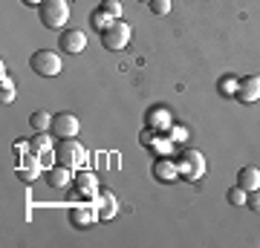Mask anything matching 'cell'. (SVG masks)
Returning <instances> with one entry per match:
<instances>
[{
	"label": "cell",
	"instance_id": "1",
	"mask_svg": "<svg viewBox=\"0 0 260 248\" xmlns=\"http://www.w3.org/2000/svg\"><path fill=\"white\" fill-rule=\"evenodd\" d=\"M130 23H124V18H113L110 26L104 29V32H99V38H102V46L104 49H110V52H121L124 46L130 44Z\"/></svg>",
	"mask_w": 260,
	"mask_h": 248
},
{
	"label": "cell",
	"instance_id": "2",
	"mask_svg": "<svg viewBox=\"0 0 260 248\" xmlns=\"http://www.w3.org/2000/svg\"><path fill=\"white\" fill-rule=\"evenodd\" d=\"M38 18L47 29H61L70 20V3L67 0H44L38 6Z\"/></svg>",
	"mask_w": 260,
	"mask_h": 248
},
{
	"label": "cell",
	"instance_id": "3",
	"mask_svg": "<svg viewBox=\"0 0 260 248\" xmlns=\"http://www.w3.org/2000/svg\"><path fill=\"white\" fill-rule=\"evenodd\" d=\"M29 69L35 75H41V78H55L64 69V64H61V55L58 52H52V49H38L29 58Z\"/></svg>",
	"mask_w": 260,
	"mask_h": 248
},
{
	"label": "cell",
	"instance_id": "4",
	"mask_svg": "<svg viewBox=\"0 0 260 248\" xmlns=\"http://www.w3.org/2000/svg\"><path fill=\"white\" fill-rule=\"evenodd\" d=\"M55 162L70 167V170H75V167H81L84 162H87V150H84V145L75 141V138H61L58 147H55Z\"/></svg>",
	"mask_w": 260,
	"mask_h": 248
},
{
	"label": "cell",
	"instance_id": "5",
	"mask_svg": "<svg viewBox=\"0 0 260 248\" xmlns=\"http://www.w3.org/2000/svg\"><path fill=\"white\" fill-rule=\"evenodd\" d=\"M99 196V185H95V176L90 170H78L75 173V188L70 193V199H95Z\"/></svg>",
	"mask_w": 260,
	"mask_h": 248
},
{
	"label": "cell",
	"instance_id": "6",
	"mask_svg": "<svg viewBox=\"0 0 260 248\" xmlns=\"http://www.w3.org/2000/svg\"><path fill=\"white\" fill-rule=\"evenodd\" d=\"M78 127H81V124H78V119H75L73 113H55L49 130H52L55 138H75L78 136Z\"/></svg>",
	"mask_w": 260,
	"mask_h": 248
},
{
	"label": "cell",
	"instance_id": "7",
	"mask_svg": "<svg viewBox=\"0 0 260 248\" xmlns=\"http://www.w3.org/2000/svg\"><path fill=\"white\" fill-rule=\"evenodd\" d=\"M179 173H185L188 179H200L205 173V159L200 150H185L182 156H179Z\"/></svg>",
	"mask_w": 260,
	"mask_h": 248
},
{
	"label": "cell",
	"instance_id": "8",
	"mask_svg": "<svg viewBox=\"0 0 260 248\" xmlns=\"http://www.w3.org/2000/svg\"><path fill=\"white\" fill-rule=\"evenodd\" d=\"M58 46L64 52H70V55H78V52L87 49V35H84L81 29H64L61 38H58Z\"/></svg>",
	"mask_w": 260,
	"mask_h": 248
},
{
	"label": "cell",
	"instance_id": "9",
	"mask_svg": "<svg viewBox=\"0 0 260 248\" xmlns=\"http://www.w3.org/2000/svg\"><path fill=\"white\" fill-rule=\"evenodd\" d=\"M260 98V75H246L237 81V101L251 104Z\"/></svg>",
	"mask_w": 260,
	"mask_h": 248
},
{
	"label": "cell",
	"instance_id": "10",
	"mask_svg": "<svg viewBox=\"0 0 260 248\" xmlns=\"http://www.w3.org/2000/svg\"><path fill=\"white\" fill-rule=\"evenodd\" d=\"M67 217H70V225H75V228H87V225H93V222L99 220V214H95L90 205H73Z\"/></svg>",
	"mask_w": 260,
	"mask_h": 248
},
{
	"label": "cell",
	"instance_id": "11",
	"mask_svg": "<svg viewBox=\"0 0 260 248\" xmlns=\"http://www.w3.org/2000/svg\"><path fill=\"white\" fill-rule=\"evenodd\" d=\"M150 173H153V179H156V182L168 185V182H174V179H177L179 167H177V162H168V159H156V162L150 165Z\"/></svg>",
	"mask_w": 260,
	"mask_h": 248
},
{
	"label": "cell",
	"instance_id": "12",
	"mask_svg": "<svg viewBox=\"0 0 260 248\" xmlns=\"http://www.w3.org/2000/svg\"><path fill=\"white\" fill-rule=\"evenodd\" d=\"M95 199H99V208H102V211H95V214H99V220H102V222L113 220V217H116V208H119V205H116V196H113L110 191H99Z\"/></svg>",
	"mask_w": 260,
	"mask_h": 248
},
{
	"label": "cell",
	"instance_id": "13",
	"mask_svg": "<svg viewBox=\"0 0 260 248\" xmlns=\"http://www.w3.org/2000/svg\"><path fill=\"white\" fill-rule=\"evenodd\" d=\"M237 185H240L243 191H257L260 188V170L251 167V165L240 167V170H237Z\"/></svg>",
	"mask_w": 260,
	"mask_h": 248
},
{
	"label": "cell",
	"instance_id": "14",
	"mask_svg": "<svg viewBox=\"0 0 260 248\" xmlns=\"http://www.w3.org/2000/svg\"><path fill=\"white\" fill-rule=\"evenodd\" d=\"M47 182L52 188H67V185H73V170L64 165H52L47 170Z\"/></svg>",
	"mask_w": 260,
	"mask_h": 248
},
{
	"label": "cell",
	"instance_id": "15",
	"mask_svg": "<svg viewBox=\"0 0 260 248\" xmlns=\"http://www.w3.org/2000/svg\"><path fill=\"white\" fill-rule=\"evenodd\" d=\"M29 127L35 130V133H47V130L52 127V116H49V113H44V110L32 113V116H29Z\"/></svg>",
	"mask_w": 260,
	"mask_h": 248
},
{
	"label": "cell",
	"instance_id": "16",
	"mask_svg": "<svg viewBox=\"0 0 260 248\" xmlns=\"http://www.w3.org/2000/svg\"><path fill=\"white\" fill-rule=\"evenodd\" d=\"M110 20H113V18H110L104 9H95L93 15H90V26H93L95 32H104V29L110 26Z\"/></svg>",
	"mask_w": 260,
	"mask_h": 248
},
{
	"label": "cell",
	"instance_id": "17",
	"mask_svg": "<svg viewBox=\"0 0 260 248\" xmlns=\"http://www.w3.org/2000/svg\"><path fill=\"white\" fill-rule=\"evenodd\" d=\"M38 170H41V162L38 159H29L26 167H18V179H23V182H32L38 176Z\"/></svg>",
	"mask_w": 260,
	"mask_h": 248
},
{
	"label": "cell",
	"instance_id": "18",
	"mask_svg": "<svg viewBox=\"0 0 260 248\" xmlns=\"http://www.w3.org/2000/svg\"><path fill=\"white\" fill-rule=\"evenodd\" d=\"M246 196H249V191H243L240 185L229 188V193H225V199H229L232 205H246Z\"/></svg>",
	"mask_w": 260,
	"mask_h": 248
},
{
	"label": "cell",
	"instance_id": "19",
	"mask_svg": "<svg viewBox=\"0 0 260 248\" xmlns=\"http://www.w3.org/2000/svg\"><path fill=\"white\" fill-rule=\"evenodd\" d=\"M29 150H32V153H44V150H49V141H47V136H44V133H38L35 138H29Z\"/></svg>",
	"mask_w": 260,
	"mask_h": 248
},
{
	"label": "cell",
	"instance_id": "20",
	"mask_svg": "<svg viewBox=\"0 0 260 248\" xmlns=\"http://www.w3.org/2000/svg\"><path fill=\"white\" fill-rule=\"evenodd\" d=\"M148 6H150V12H153V15H159V18H162V15H168V12H171V0H150Z\"/></svg>",
	"mask_w": 260,
	"mask_h": 248
},
{
	"label": "cell",
	"instance_id": "21",
	"mask_svg": "<svg viewBox=\"0 0 260 248\" xmlns=\"http://www.w3.org/2000/svg\"><path fill=\"white\" fill-rule=\"evenodd\" d=\"M12 101H15V84H12V78L3 75V104H12Z\"/></svg>",
	"mask_w": 260,
	"mask_h": 248
},
{
	"label": "cell",
	"instance_id": "22",
	"mask_svg": "<svg viewBox=\"0 0 260 248\" xmlns=\"http://www.w3.org/2000/svg\"><path fill=\"white\" fill-rule=\"evenodd\" d=\"M102 9L110 15V18H121V3L119 0H104L102 3Z\"/></svg>",
	"mask_w": 260,
	"mask_h": 248
},
{
	"label": "cell",
	"instance_id": "23",
	"mask_svg": "<svg viewBox=\"0 0 260 248\" xmlns=\"http://www.w3.org/2000/svg\"><path fill=\"white\" fill-rule=\"evenodd\" d=\"M246 208L260 211V188H257V191H249V196H246Z\"/></svg>",
	"mask_w": 260,
	"mask_h": 248
},
{
	"label": "cell",
	"instance_id": "24",
	"mask_svg": "<svg viewBox=\"0 0 260 248\" xmlns=\"http://www.w3.org/2000/svg\"><path fill=\"white\" fill-rule=\"evenodd\" d=\"M223 95H234V92H232V81H229V78L223 81Z\"/></svg>",
	"mask_w": 260,
	"mask_h": 248
},
{
	"label": "cell",
	"instance_id": "25",
	"mask_svg": "<svg viewBox=\"0 0 260 248\" xmlns=\"http://www.w3.org/2000/svg\"><path fill=\"white\" fill-rule=\"evenodd\" d=\"M20 3H23V6H41L44 0H20Z\"/></svg>",
	"mask_w": 260,
	"mask_h": 248
},
{
	"label": "cell",
	"instance_id": "26",
	"mask_svg": "<svg viewBox=\"0 0 260 248\" xmlns=\"http://www.w3.org/2000/svg\"><path fill=\"white\" fill-rule=\"evenodd\" d=\"M139 3H150V0H139Z\"/></svg>",
	"mask_w": 260,
	"mask_h": 248
}]
</instances>
